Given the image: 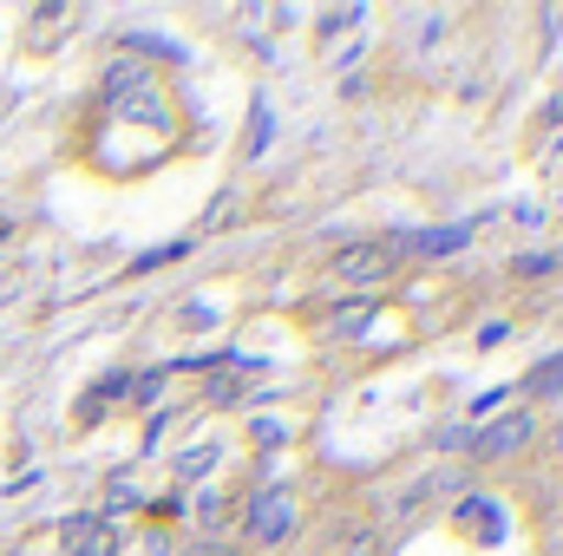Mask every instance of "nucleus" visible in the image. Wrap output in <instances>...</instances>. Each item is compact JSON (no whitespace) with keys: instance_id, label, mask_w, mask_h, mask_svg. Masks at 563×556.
Segmentation results:
<instances>
[{"instance_id":"1","label":"nucleus","mask_w":563,"mask_h":556,"mask_svg":"<svg viewBox=\"0 0 563 556\" xmlns=\"http://www.w3.org/2000/svg\"><path fill=\"white\" fill-rule=\"evenodd\" d=\"M243 531H250L256 551H282V544L301 531V498H295L288 485H263V491H250V504H243Z\"/></svg>"},{"instance_id":"2","label":"nucleus","mask_w":563,"mask_h":556,"mask_svg":"<svg viewBox=\"0 0 563 556\" xmlns=\"http://www.w3.org/2000/svg\"><path fill=\"white\" fill-rule=\"evenodd\" d=\"M394 269H400V243H387V236H361V243L334 249V263H328V276L347 288H380Z\"/></svg>"},{"instance_id":"3","label":"nucleus","mask_w":563,"mask_h":556,"mask_svg":"<svg viewBox=\"0 0 563 556\" xmlns=\"http://www.w3.org/2000/svg\"><path fill=\"white\" fill-rule=\"evenodd\" d=\"M538 445V413H498V419H485L478 432H472V458L478 465H505V458H518V452H531Z\"/></svg>"},{"instance_id":"4","label":"nucleus","mask_w":563,"mask_h":556,"mask_svg":"<svg viewBox=\"0 0 563 556\" xmlns=\"http://www.w3.org/2000/svg\"><path fill=\"white\" fill-rule=\"evenodd\" d=\"M59 544H66V556H119V524L99 511H79V518H66Z\"/></svg>"},{"instance_id":"5","label":"nucleus","mask_w":563,"mask_h":556,"mask_svg":"<svg viewBox=\"0 0 563 556\" xmlns=\"http://www.w3.org/2000/svg\"><path fill=\"white\" fill-rule=\"evenodd\" d=\"M465 243H472V223H445V230H420V236H407L413 256H459Z\"/></svg>"},{"instance_id":"6","label":"nucleus","mask_w":563,"mask_h":556,"mask_svg":"<svg viewBox=\"0 0 563 556\" xmlns=\"http://www.w3.org/2000/svg\"><path fill=\"white\" fill-rule=\"evenodd\" d=\"M525 393H531V400H563V354H551V360L525 380Z\"/></svg>"},{"instance_id":"7","label":"nucleus","mask_w":563,"mask_h":556,"mask_svg":"<svg viewBox=\"0 0 563 556\" xmlns=\"http://www.w3.org/2000/svg\"><path fill=\"white\" fill-rule=\"evenodd\" d=\"M164 380H170V374H164V367H151V374H139V380H132V387H125V393H132V407H151V400H157V393H164Z\"/></svg>"},{"instance_id":"8","label":"nucleus","mask_w":563,"mask_h":556,"mask_svg":"<svg viewBox=\"0 0 563 556\" xmlns=\"http://www.w3.org/2000/svg\"><path fill=\"white\" fill-rule=\"evenodd\" d=\"M184 256H190V243H164V249H151V256H139V263H132V269H157V263H184Z\"/></svg>"},{"instance_id":"9","label":"nucleus","mask_w":563,"mask_h":556,"mask_svg":"<svg viewBox=\"0 0 563 556\" xmlns=\"http://www.w3.org/2000/svg\"><path fill=\"white\" fill-rule=\"evenodd\" d=\"M256 151H269V105L263 99H256V119H250V157Z\"/></svg>"},{"instance_id":"10","label":"nucleus","mask_w":563,"mask_h":556,"mask_svg":"<svg viewBox=\"0 0 563 556\" xmlns=\"http://www.w3.org/2000/svg\"><path fill=\"white\" fill-rule=\"evenodd\" d=\"M551 269H558V256H538V249L511 263V276H551Z\"/></svg>"},{"instance_id":"11","label":"nucleus","mask_w":563,"mask_h":556,"mask_svg":"<svg viewBox=\"0 0 563 556\" xmlns=\"http://www.w3.org/2000/svg\"><path fill=\"white\" fill-rule=\"evenodd\" d=\"M354 20H361V7H334V13H321L328 33H334V26H354Z\"/></svg>"},{"instance_id":"12","label":"nucleus","mask_w":563,"mask_h":556,"mask_svg":"<svg viewBox=\"0 0 563 556\" xmlns=\"http://www.w3.org/2000/svg\"><path fill=\"white\" fill-rule=\"evenodd\" d=\"M256 438H263V445H276V438H288V425H282V419H256Z\"/></svg>"},{"instance_id":"13","label":"nucleus","mask_w":563,"mask_h":556,"mask_svg":"<svg viewBox=\"0 0 563 556\" xmlns=\"http://www.w3.org/2000/svg\"><path fill=\"white\" fill-rule=\"evenodd\" d=\"M551 458H563V419L551 425Z\"/></svg>"}]
</instances>
